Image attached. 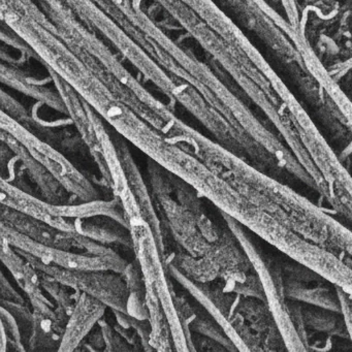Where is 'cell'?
Returning a JSON list of instances; mask_svg holds the SVG:
<instances>
[{"label":"cell","instance_id":"1","mask_svg":"<svg viewBox=\"0 0 352 352\" xmlns=\"http://www.w3.org/2000/svg\"><path fill=\"white\" fill-rule=\"evenodd\" d=\"M133 241V251L143 274L145 286L151 289L160 298V304L166 313L175 350L190 351L188 341L183 329L174 300V289L168 279V267L164 257L160 254L155 236L149 224L142 220L131 226Z\"/></svg>","mask_w":352,"mask_h":352},{"label":"cell","instance_id":"2","mask_svg":"<svg viewBox=\"0 0 352 352\" xmlns=\"http://www.w3.org/2000/svg\"><path fill=\"white\" fill-rule=\"evenodd\" d=\"M18 250V249H17ZM19 251L38 271L79 292L98 298L112 310L127 313L129 289L123 274L113 271H78L47 265L28 253Z\"/></svg>","mask_w":352,"mask_h":352},{"label":"cell","instance_id":"3","mask_svg":"<svg viewBox=\"0 0 352 352\" xmlns=\"http://www.w3.org/2000/svg\"><path fill=\"white\" fill-rule=\"evenodd\" d=\"M0 228L1 238L6 239L12 246L32 255L47 265L78 271H113L121 274L129 265L117 252L110 255H94L79 251L65 250L36 242L6 224H0Z\"/></svg>","mask_w":352,"mask_h":352},{"label":"cell","instance_id":"4","mask_svg":"<svg viewBox=\"0 0 352 352\" xmlns=\"http://www.w3.org/2000/svg\"><path fill=\"white\" fill-rule=\"evenodd\" d=\"M1 223L9 226L10 228L46 246L94 255H110L116 253V251L113 250L108 245L96 242L76 232L58 230L54 226H49L46 222L41 221L3 204Z\"/></svg>","mask_w":352,"mask_h":352},{"label":"cell","instance_id":"5","mask_svg":"<svg viewBox=\"0 0 352 352\" xmlns=\"http://www.w3.org/2000/svg\"><path fill=\"white\" fill-rule=\"evenodd\" d=\"M8 131L25 146L32 155L61 183L72 197L81 201L100 199V192L94 184L54 148L14 125L8 124Z\"/></svg>","mask_w":352,"mask_h":352},{"label":"cell","instance_id":"6","mask_svg":"<svg viewBox=\"0 0 352 352\" xmlns=\"http://www.w3.org/2000/svg\"><path fill=\"white\" fill-rule=\"evenodd\" d=\"M3 141L19 157L25 175H28L30 180L36 185L38 190L41 191V195H43V199L49 203L58 204V205L73 201L74 197H72L71 193L38 160L32 155L23 144L20 143L10 133L7 135L3 133Z\"/></svg>","mask_w":352,"mask_h":352},{"label":"cell","instance_id":"7","mask_svg":"<svg viewBox=\"0 0 352 352\" xmlns=\"http://www.w3.org/2000/svg\"><path fill=\"white\" fill-rule=\"evenodd\" d=\"M109 307L94 296L82 292L67 318L58 351H74L89 335Z\"/></svg>","mask_w":352,"mask_h":352},{"label":"cell","instance_id":"8","mask_svg":"<svg viewBox=\"0 0 352 352\" xmlns=\"http://www.w3.org/2000/svg\"><path fill=\"white\" fill-rule=\"evenodd\" d=\"M75 232L104 245L120 244L133 248L131 230L113 218L98 216L74 219Z\"/></svg>","mask_w":352,"mask_h":352},{"label":"cell","instance_id":"9","mask_svg":"<svg viewBox=\"0 0 352 352\" xmlns=\"http://www.w3.org/2000/svg\"><path fill=\"white\" fill-rule=\"evenodd\" d=\"M1 341L0 352L28 351L23 343L19 323L9 310L1 307Z\"/></svg>","mask_w":352,"mask_h":352},{"label":"cell","instance_id":"10","mask_svg":"<svg viewBox=\"0 0 352 352\" xmlns=\"http://www.w3.org/2000/svg\"><path fill=\"white\" fill-rule=\"evenodd\" d=\"M98 325L102 329L104 341H106L104 351H131V350H135L133 346L116 331V329L106 320L104 316L100 319Z\"/></svg>","mask_w":352,"mask_h":352},{"label":"cell","instance_id":"11","mask_svg":"<svg viewBox=\"0 0 352 352\" xmlns=\"http://www.w3.org/2000/svg\"><path fill=\"white\" fill-rule=\"evenodd\" d=\"M0 289H1L0 290L1 292V300L26 304L25 298L14 288V286H12L3 273H1V279H0Z\"/></svg>","mask_w":352,"mask_h":352}]
</instances>
